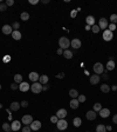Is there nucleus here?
Returning a JSON list of instances; mask_svg holds the SVG:
<instances>
[{
  "mask_svg": "<svg viewBox=\"0 0 117 132\" xmlns=\"http://www.w3.org/2000/svg\"><path fill=\"white\" fill-rule=\"evenodd\" d=\"M49 88V86L48 85H42V91H47Z\"/></svg>",
  "mask_w": 117,
  "mask_h": 132,
  "instance_id": "de8ad7c7",
  "label": "nucleus"
},
{
  "mask_svg": "<svg viewBox=\"0 0 117 132\" xmlns=\"http://www.w3.org/2000/svg\"><path fill=\"white\" fill-rule=\"evenodd\" d=\"M96 114L97 113L95 112L94 110H91V111H88V112L85 113V117H87L88 120H95L96 119Z\"/></svg>",
  "mask_w": 117,
  "mask_h": 132,
  "instance_id": "2eb2a0df",
  "label": "nucleus"
},
{
  "mask_svg": "<svg viewBox=\"0 0 117 132\" xmlns=\"http://www.w3.org/2000/svg\"><path fill=\"white\" fill-rule=\"evenodd\" d=\"M31 91H32L33 93H35V94L41 93V92H42V84H40L39 81L33 83L32 85H31Z\"/></svg>",
  "mask_w": 117,
  "mask_h": 132,
  "instance_id": "f03ea898",
  "label": "nucleus"
},
{
  "mask_svg": "<svg viewBox=\"0 0 117 132\" xmlns=\"http://www.w3.org/2000/svg\"><path fill=\"white\" fill-rule=\"evenodd\" d=\"M14 83H17V84H21L22 83V76L21 74H15L14 76Z\"/></svg>",
  "mask_w": 117,
  "mask_h": 132,
  "instance_id": "cd10ccee",
  "label": "nucleus"
},
{
  "mask_svg": "<svg viewBox=\"0 0 117 132\" xmlns=\"http://www.w3.org/2000/svg\"><path fill=\"white\" fill-rule=\"evenodd\" d=\"M21 121H22V124H25V125H29V124H32L33 123V117L31 114H25L22 119H21Z\"/></svg>",
  "mask_w": 117,
  "mask_h": 132,
  "instance_id": "423d86ee",
  "label": "nucleus"
},
{
  "mask_svg": "<svg viewBox=\"0 0 117 132\" xmlns=\"http://www.w3.org/2000/svg\"><path fill=\"white\" fill-rule=\"evenodd\" d=\"M39 2V0H29V4H32V5H36Z\"/></svg>",
  "mask_w": 117,
  "mask_h": 132,
  "instance_id": "49530a36",
  "label": "nucleus"
},
{
  "mask_svg": "<svg viewBox=\"0 0 117 132\" xmlns=\"http://www.w3.org/2000/svg\"><path fill=\"white\" fill-rule=\"evenodd\" d=\"M12 38H13L14 40H20L22 38L21 32H20V31H13V32H12Z\"/></svg>",
  "mask_w": 117,
  "mask_h": 132,
  "instance_id": "aec40b11",
  "label": "nucleus"
},
{
  "mask_svg": "<svg viewBox=\"0 0 117 132\" xmlns=\"http://www.w3.org/2000/svg\"><path fill=\"white\" fill-rule=\"evenodd\" d=\"M69 96H70L73 99H77V97L80 96V94H78L77 90H75V88H72V90L69 91Z\"/></svg>",
  "mask_w": 117,
  "mask_h": 132,
  "instance_id": "5701e85b",
  "label": "nucleus"
},
{
  "mask_svg": "<svg viewBox=\"0 0 117 132\" xmlns=\"http://www.w3.org/2000/svg\"><path fill=\"white\" fill-rule=\"evenodd\" d=\"M63 77H65V73H63V72L58 73V76H56V78H58V79H62Z\"/></svg>",
  "mask_w": 117,
  "mask_h": 132,
  "instance_id": "c03bdc74",
  "label": "nucleus"
},
{
  "mask_svg": "<svg viewBox=\"0 0 117 132\" xmlns=\"http://www.w3.org/2000/svg\"><path fill=\"white\" fill-rule=\"evenodd\" d=\"M101 110H102V105H101L100 103H96V104L94 105V111H95V112H100Z\"/></svg>",
  "mask_w": 117,
  "mask_h": 132,
  "instance_id": "2f4dec72",
  "label": "nucleus"
},
{
  "mask_svg": "<svg viewBox=\"0 0 117 132\" xmlns=\"http://www.w3.org/2000/svg\"><path fill=\"white\" fill-rule=\"evenodd\" d=\"M78 105H80V103H78L77 99H72V100H70V107H72L73 110L77 109Z\"/></svg>",
  "mask_w": 117,
  "mask_h": 132,
  "instance_id": "b1692460",
  "label": "nucleus"
},
{
  "mask_svg": "<svg viewBox=\"0 0 117 132\" xmlns=\"http://www.w3.org/2000/svg\"><path fill=\"white\" fill-rule=\"evenodd\" d=\"M73 124H74L75 127H78V126H81V124H82V120H81L80 117H76V118H74V120H73Z\"/></svg>",
  "mask_w": 117,
  "mask_h": 132,
  "instance_id": "a878e982",
  "label": "nucleus"
},
{
  "mask_svg": "<svg viewBox=\"0 0 117 132\" xmlns=\"http://www.w3.org/2000/svg\"><path fill=\"white\" fill-rule=\"evenodd\" d=\"M56 126H58V130L63 131V130H66L68 127V121L65 120V119H58V121L56 123Z\"/></svg>",
  "mask_w": 117,
  "mask_h": 132,
  "instance_id": "20e7f679",
  "label": "nucleus"
},
{
  "mask_svg": "<svg viewBox=\"0 0 117 132\" xmlns=\"http://www.w3.org/2000/svg\"><path fill=\"white\" fill-rule=\"evenodd\" d=\"M67 111H66L65 109H60V110H58V112H56V117H58V119H65L66 117H67Z\"/></svg>",
  "mask_w": 117,
  "mask_h": 132,
  "instance_id": "f8f14e48",
  "label": "nucleus"
},
{
  "mask_svg": "<svg viewBox=\"0 0 117 132\" xmlns=\"http://www.w3.org/2000/svg\"><path fill=\"white\" fill-rule=\"evenodd\" d=\"M108 30L111 31V32H114V31L116 30V25H115V24H110V25L108 26Z\"/></svg>",
  "mask_w": 117,
  "mask_h": 132,
  "instance_id": "e433bc0d",
  "label": "nucleus"
},
{
  "mask_svg": "<svg viewBox=\"0 0 117 132\" xmlns=\"http://www.w3.org/2000/svg\"><path fill=\"white\" fill-rule=\"evenodd\" d=\"M6 10H7L6 4H0V11H1V12H4V11H6Z\"/></svg>",
  "mask_w": 117,
  "mask_h": 132,
  "instance_id": "ea45409f",
  "label": "nucleus"
},
{
  "mask_svg": "<svg viewBox=\"0 0 117 132\" xmlns=\"http://www.w3.org/2000/svg\"><path fill=\"white\" fill-rule=\"evenodd\" d=\"M20 103H18V101H13L12 104H11V106H9V109L12 110V111H18L20 109Z\"/></svg>",
  "mask_w": 117,
  "mask_h": 132,
  "instance_id": "412c9836",
  "label": "nucleus"
},
{
  "mask_svg": "<svg viewBox=\"0 0 117 132\" xmlns=\"http://www.w3.org/2000/svg\"><path fill=\"white\" fill-rule=\"evenodd\" d=\"M111 88H110V86L109 85H107V84H103V85H101V91L104 93H108L109 91H110Z\"/></svg>",
  "mask_w": 117,
  "mask_h": 132,
  "instance_id": "c85d7f7f",
  "label": "nucleus"
},
{
  "mask_svg": "<svg viewBox=\"0 0 117 132\" xmlns=\"http://www.w3.org/2000/svg\"><path fill=\"white\" fill-rule=\"evenodd\" d=\"M115 66H116L115 61L114 60H109L108 64H107V70L108 71H112V70H115Z\"/></svg>",
  "mask_w": 117,
  "mask_h": 132,
  "instance_id": "4be33fe9",
  "label": "nucleus"
},
{
  "mask_svg": "<svg viewBox=\"0 0 117 132\" xmlns=\"http://www.w3.org/2000/svg\"><path fill=\"white\" fill-rule=\"evenodd\" d=\"M102 79H104V80L108 79V74H107V73H103V76H102Z\"/></svg>",
  "mask_w": 117,
  "mask_h": 132,
  "instance_id": "3c124183",
  "label": "nucleus"
},
{
  "mask_svg": "<svg viewBox=\"0 0 117 132\" xmlns=\"http://www.w3.org/2000/svg\"><path fill=\"white\" fill-rule=\"evenodd\" d=\"M41 126H42V124L40 120H33V123L31 124V129H32V131H38L41 129Z\"/></svg>",
  "mask_w": 117,
  "mask_h": 132,
  "instance_id": "0eeeda50",
  "label": "nucleus"
},
{
  "mask_svg": "<svg viewBox=\"0 0 117 132\" xmlns=\"http://www.w3.org/2000/svg\"><path fill=\"white\" fill-rule=\"evenodd\" d=\"M100 116H101L102 118H108V117L110 116V110H109V109H102V110L100 111Z\"/></svg>",
  "mask_w": 117,
  "mask_h": 132,
  "instance_id": "f3484780",
  "label": "nucleus"
},
{
  "mask_svg": "<svg viewBox=\"0 0 117 132\" xmlns=\"http://www.w3.org/2000/svg\"><path fill=\"white\" fill-rule=\"evenodd\" d=\"M11 129H12V131H19L21 129V123L19 120H14L13 123L11 124Z\"/></svg>",
  "mask_w": 117,
  "mask_h": 132,
  "instance_id": "ddd939ff",
  "label": "nucleus"
},
{
  "mask_svg": "<svg viewBox=\"0 0 117 132\" xmlns=\"http://www.w3.org/2000/svg\"><path fill=\"white\" fill-rule=\"evenodd\" d=\"M11 88H12V90H18V88H19V84H17V83H12Z\"/></svg>",
  "mask_w": 117,
  "mask_h": 132,
  "instance_id": "58836bf2",
  "label": "nucleus"
},
{
  "mask_svg": "<svg viewBox=\"0 0 117 132\" xmlns=\"http://www.w3.org/2000/svg\"><path fill=\"white\" fill-rule=\"evenodd\" d=\"M94 72L95 74H103L104 73V66L101 63H96L94 65Z\"/></svg>",
  "mask_w": 117,
  "mask_h": 132,
  "instance_id": "7ed1b4c3",
  "label": "nucleus"
},
{
  "mask_svg": "<svg viewBox=\"0 0 117 132\" xmlns=\"http://www.w3.org/2000/svg\"><path fill=\"white\" fill-rule=\"evenodd\" d=\"M110 21H111V24H115V25H116V22H117V14H111V15H110Z\"/></svg>",
  "mask_w": 117,
  "mask_h": 132,
  "instance_id": "473e14b6",
  "label": "nucleus"
},
{
  "mask_svg": "<svg viewBox=\"0 0 117 132\" xmlns=\"http://www.w3.org/2000/svg\"><path fill=\"white\" fill-rule=\"evenodd\" d=\"M20 105H21V107H27V106H28V101H27V100H22V101L20 103Z\"/></svg>",
  "mask_w": 117,
  "mask_h": 132,
  "instance_id": "79ce46f5",
  "label": "nucleus"
},
{
  "mask_svg": "<svg viewBox=\"0 0 117 132\" xmlns=\"http://www.w3.org/2000/svg\"><path fill=\"white\" fill-rule=\"evenodd\" d=\"M109 26V24H108V20L105 19V18H101L100 21H98V27H100V30H107Z\"/></svg>",
  "mask_w": 117,
  "mask_h": 132,
  "instance_id": "39448f33",
  "label": "nucleus"
},
{
  "mask_svg": "<svg viewBox=\"0 0 117 132\" xmlns=\"http://www.w3.org/2000/svg\"><path fill=\"white\" fill-rule=\"evenodd\" d=\"M100 80H101V77H100L98 74H94V76H90V79H89V81H90L91 85H96V84L100 83Z\"/></svg>",
  "mask_w": 117,
  "mask_h": 132,
  "instance_id": "9b49d317",
  "label": "nucleus"
},
{
  "mask_svg": "<svg viewBox=\"0 0 117 132\" xmlns=\"http://www.w3.org/2000/svg\"><path fill=\"white\" fill-rule=\"evenodd\" d=\"M50 121L54 123V124H56V123L58 121V118L56 117V116H53V117H50Z\"/></svg>",
  "mask_w": 117,
  "mask_h": 132,
  "instance_id": "4c0bfd02",
  "label": "nucleus"
},
{
  "mask_svg": "<svg viewBox=\"0 0 117 132\" xmlns=\"http://www.w3.org/2000/svg\"><path fill=\"white\" fill-rule=\"evenodd\" d=\"M58 46H60V48H62L63 51L68 50V47L70 46V40L68 39V38H66V37H61L58 39Z\"/></svg>",
  "mask_w": 117,
  "mask_h": 132,
  "instance_id": "f257e3e1",
  "label": "nucleus"
},
{
  "mask_svg": "<svg viewBox=\"0 0 117 132\" xmlns=\"http://www.w3.org/2000/svg\"><path fill=\"white\" fill-rule=\"evenodd\" d=\"M81 45H82V43H81V40L77 39V38H74V39L70 41V46L74 47L75 50H78V48L81 47Z\"/></svg>",
  "mask_w": 117,
  "mask_h": 132,
  "instance_id": "6e6552de",
  "label": "nucleus"
},
{
  "mask_svg": "<svg viewBox=\"0 0 117 132\" xmlns=\"http://www.w3.org/2000/svg\"><path fill=\"white\" fill-rule=\"evenodd\" d=\"M63 57H65L66 59H72L73 52L72 51H69V50H65V51H63Z\"/></svg>",
  "mask_w": 117,
  "mask_h": 132,
  "instance_id": "393cba45",
  "label": "nucleus"
},
{
  "mask_svg": "<svg viewBox=\"0 0 117 132\" xmlns=\"http://www.w3.org/2000/svg\"><path fill=\"white\" fill-rule=\"evenodd\" d=\"M76 13H77V10H74L72 13H70V15H72V18H75L76 17Z\"/></svg>",
  "mask_w": 117,
  "mask_h": 132,
  "instance_id": "a18cd8bd",
  "label": "nucleus"
},
{
  "mask_svg": "<svg viewBox=\"0 0 117 132\" xmlns=\"http://www.w3.org/2000/svg\"><path fill=\"white\" fill-rule=\"evenodd\" d=\"M49 2V0H42V4H48Z\"/></svg>",
  "mask_w": 117,
  "mask_h": 132,
  "instance_id": "5fc2aeb1",
  "label": "nucleus"
},
{
  "mask_svg": "<svg viewBox=\"0 0 117 132\" xmlns=\"http://www.w3.org/2000/svg\"><path fill=\"white\" fill-rule=\"evenodd\" d=\"M91 31H92L94 33H98L100 31H101V30H100L98 25H96V24H95V25H92V26H91Z\"/></svg>",
  "mask_w": 117,
  "mask_h": 132,
  "instance_id": "72a5a7b5",
  "label": "nucleus"
},
{
  "mask_svg": "<svg viewBox=\"0 0 117 132\" xmlns=\"http://www.w3.org/2000/svg\"><path fill=\"white\" fill-rule=\"evenodd\" d=\"M77 100L78 103H84L85 101V96H83V94H80L77 97Z\"/></svg>",
  "mask_w": 117,
  "mask_h": 132,
  "instance_id": "f704fd0d",
  "label": "nucleus"
},
{
  "mask_svg": "<svg viewBox=\"0 0 117 132\" xmlns=\"http://www.w3.org/2000/svg\"><path fill=\"white\" fill-rule=\"evenodd\" d=\"M116 86H117V85H116Z\"/></svg>",
  "mask_w": 117,
  "mask_h": 132,
  "instance_id": "13d9d810",
  "label": "nucleus"
},
{
  "mask_svg": "<svg viewBox=\"0 0 117 132\" xmlns=\"http://www.w3.org/2000/svg\"><path fill=\"white\" fill-rule=\"evenodd\" d=\"M112 37H114V34H112V32L109 31V30H105L103 32V39L105 40V41H110V40L112 39Z\"/></svg>",
  "mask_w": 117,
  "mask_h": 132,
  "instance_id": "9d476101",
  "label": "nucleus"
},
{
  "mask_svg": "<svg viewBox=\"0 0 117 132\" xmlns=\"http://www.w3.org/2000/svg\"><path fill=\"white\" fill-rule=\"evenodd\" d=\"M96 132H107V126L103 124H100L96 126Z\"/></svg>",
  "mask_w": 117,
  "mask_h": 132,
  "instance_id": "bb28decb",
  "label": "nucleus"
},
{
  "mask_svg": "<svg viewBox=\"0 0 117 132\" xmlns=\"http://www.w3.org/2000/svg\"><path fill=\"white\" fill-rule=\"evenodd\" d=\"M29 88H31V85L28 83H26V81H22L21 84H19V90L21 92H27Z\"/></svg>",
  "mask_w": 117,
  "mask_h": 132,
  "instance_id": "1a4fd4ad",
  "label": "nucleus"
},
{
  "mask_svg": "<svg viewBox=\"0 0 117 132\" xmlns=\"http://www.w3.org/2000/svg\"><path fill=\"white\" fill-rule=\"evenodd\" d=\"M31 131H32V129H31V126H28V125H26L22 129V132H31Z\"/></svg>",
  "mask_w": 117,
  "mask_h": 132,
  "instance_id": "a19ab883",
  "label": "nucleus"
},
{
  "mask_svg": "<svg viewBox=\"0 0 117 132\" xmlns=\"http://www.w3.org/2000/svg\"><path fill=\"white\" fill-rule=\"evenodd\" d=\"M89 30H91V26H89V25H85V31H89Z\"/></svg>",
  "mask_w": 117,
  "mask_h": 132,
  "instance_id": "603ef678",
  "label": "nucleus"
},
{
  "mask_svg": "<svg viewBox=\"0 0 117 132\" xmlns=\"http://www.w3.org/2000/svg\"><path fill=\"white\" fill-rule=\"evenodd\" d=\"M48 80H49L48 76H46V74H42V76H40L39 83H40V84H42V85H46V84L48 83Z\"/></svg>",
  "mask_w": 117,
  "mask_h": 132,
  "instance_id": "6ab92c4d",
  "label": "nucleus"
},
{
  "mask_svg": "<svg viewBox=\"0 0 117 132\" xmlns=\"http://www.w3.org/2000/svg\"><path fill=\"white\" fill-rule=\"evenodd\" d=\"M111 90H112V91H116L117 90V86H112V87H110Z\"/></svg>",
  "mask_w": 117,
  "mask_h": 132,
  "instance_id": "864d4df0",
  "label": "nucleus"
},
{
  "mask_svg": "<svg viewBox=\"0 0 117 132\" xmlns=\"http://www.w3.org/2000/svg\"><path fill=\"white\" fill-rule=\"evenodd\" d=\"M85 22H87V25H89V26H92V25H95V24H96L95 18H94L92 15H88V17L85 18Z\"/></svg>",
  "mask_w": 117,
  "mask_h": 132,
  "instance_id": "a211bd4d",
  "label": "nucleus"
},
{
  "mask_svg": "<svg viewBox=\"0 0 117 132\" xmlns=\"http://www.w3.org/2000/svg\"><path fill=\"white\" fill-rule=\"evenodd\" d=\"M112 121H114L115 124H117V114H115V116L112 117Z\"/></svg>",
  "mask_w": 117,
  "mask_h": 132,
  "instance_id": "09e8293b",
  "label": "nucleus"
},
{
  "mask_svg": "<svg viewBox=\"0 0 117 132\" xmlns=\"http://www.w3.org/2000/svg\"><path fill=\"white\" fill-rule=\"evenodd\" d=\"M56 53H58V54H63V50H62V48H58V51H56Z\"/></svg>",
  "mask_w": 117,
  "mask_h": 132,
  "instance_id": "8fccbe9b",
  "label": "nucleus"
},
{
  "mask_svg": "<svg viewBox=\"0 0 117 132\" xmlns=\"http://www.w3.org/2000/svg\"><path fill=\"white\" fill-rule=\"evenodd\" d=\"M5 4H6V6H13V5H14V0H7Z\"/></svg>",
  "mask_w": 117,
  "mask_h": 132,
  "instance_id": "37998d69",
  "label": "nucleus"
},
{
  "mask_svg": "<svg viewBox=\"0 0 117 132\" xmlns=\"http://www.w3.org/2000/svg\"><path fill=\"white\" fill-rule=\"evenodd\" d=\"M20 19L22 20V21H27V20L29 19V14L27 13V12H22V13L20 14Z\"/></svg>",
  "mask_w": 117,
  "mask_h": 132,
  "instance_id": "c756f323",
  "label": "nucleus"
},
{
  "mask_svg": "<svg viewBox=\"0 0 117 132\" xmlns=\"http://www.w3.org/2000/svg\"><path fill=\"white\" fill-rule=\"evenodd\" d=\"M12 32H13V30H12V26L11 25H4L2 26V33L4 34L8 35V34H12Z\"/></svg>",
  "mask_w": 117,
  "mask_h": 132,
  "instance_id": "dca6fc26",
  "label": "nucleus"
},
{
  "mask_svg": "<svg viewBox=\"0 0 117 132\" xmlns=\"http://www.w3.org/2000/svg\"><path fill=\"white\" fill-rule=\"evenodd\" d=\"M2 129L5 130V132H11L12 131V129H11V124H8V123H4V124H2Z\"/></svg>",
  "mask_w": 117,
  "mask_h": 132,
  "instance_id": "7c9ffc66",
  "label": "nucleus"
},
{
  "mask_svg": "<svg viewBox=\"0 0 117 132\" xmlns=\"http://www.w3.org/2000/svg\"><path fill=\"white\" fill-rule=\"evenodd\" d=\"M28 78H29V80H32L33 83H36V81H39L40 76L36 72H31L28 74Z\"/></svg>",
  "mask_w": 117,
  "mask_h": 132,
  "instance_id": "4468645a",
  "label": "nucleus"
},
{
  "mask_svg": "<svg viewBox=\"0 0 117 132\" xmlns=\"http://www.w3.org/2000/svg\"><path fill=\"white\" fill-rule=\"evenodd\" d=\"M87 132H88V131H87Z\"/></svg>",
  "mask_w": 117,
  "mask_h": 132,
  "instance_id": "4d7b16f0",
  "label": "nucleus"
},
{
  "mask_svg": "<svg viewBox=\"0 0 117 132\" xmlns=\"http://www.w3.org/2000/svg\"><path fill=\"white\" fill-rule=\"evenodd\" d=\"M20 27V24L18 22V21H15V22H13V25H12V28H13L14 31H18V28Z\"/></svg>",
  "mask_w": 117,
  "mask_h": 132,
  "instance_id": "c9c22d12",
  "label": "nucleus"
},
{
  "mask_svg": "<svg viewBox=\"0 0 117 132\" xmlns=\"http://www.w3.org/2000/svg\"><path fill=\"white\" fill-rule=\"evenodd\" d=\"M0 90H1V85H0Z\"/></svg>",
  "mask_w": 117,
  "mask_h": 132,
  "instance_id": "6e6d98bb",
  "label": "nucleus"
}]
</instances>
